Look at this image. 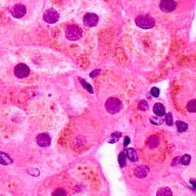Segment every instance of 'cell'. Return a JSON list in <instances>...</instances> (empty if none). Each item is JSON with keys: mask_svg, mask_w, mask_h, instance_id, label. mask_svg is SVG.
Masks as SVG:
<instances>
[{"mask_svg": "<svg viewBox=\"0 0 196 196\" xmlns=\"http://www.w3.org/2000/svg\"><path fill=\"white\" fill-rule=\"evenodd\" d=\"M138 27L143 29L152 28L155 25V20L149 15H139L135 19Z\"/></svg>", "mask_w": 196, "mask_h": 196, "instance_id": "obj_1", "label": "cell"}, {"mask_svg": "<svg viewBox=\"0 0 196 196\" xmlns=\"http://www.w3.org/2000/svg\"><path fill=\"white\" fill-rule=\"evenodd\" d=\"M105 108L108 113L115 114L119 113L122 109V103L118 98L110 97L106 101Z\"/></svg>", "mask_w": 196, "mask_h": 196, "instance_id": "obj_2", "label": "cell"}, {"mask_svg": "<svg viewBox=\"0 0 196 196\" xmlns=\"http://www.w3.org/2000/svg\"><path fill=\"white\" fill-rule=\"evenodd\" d=\"M65 36L67 39L70 41H77L82 36V31L77 25L70 24L66 28Z\"/></svg>", "mask_w": 196, "mask_h": 196, "instance_id": "obj_3", "label": "cell"}, {"mask_svg": "<svg viewBox=\"0 0 196 196\" xmlns=\"http://www.w3.org/2000/svg\"><path fill=\"white\" fill-rule=\"evenodd\" d=\"M43 18L47 23L54 24V23H56L59 19V14L55 9H49L44 12V15H43Z\"/></svg>", "mask_w": 196, "mask_h": 196, "instance_id": "obj_4", "label": "cell"}, {"mask_svg": "<svg viewBox=\"0 0 196 196\" xmlns=\"http://www.w3.org/2000/svg\"><path fill=\"white\" fill-rule=\"evenodd\" d=\"M11 14L12 16L15 18H21L25 15L26 8L22 4L14 5L10 10Z\"/></svg>", "mask_w": 196, "mask_h": 196, "instance_id": "obj_5", "label": "cell"}, {"mask_svg": "<svg viewBox=\"0 0 196 196\" xmlns=\"http://www.w3.org/2000/svg\"><path fill=\"white\" fill-rule=\"evenodd\" d=\"M29 67L24 64H18L15 66L14 73L15 75L18 78H24L29 74Z\"/></svg>", "mask_w": 196, "mask_h": 196, "instance_id": "obj_6", "label": "cell"}, {"mask_svg": "<svg viewBox=\"0 0 196 196\" xmlns=\"http://www.w3.org/2000/svg\"><path fill=\"white\" fill-rule=\"evenodd\" d=\"M98 18L97 15L96 14L93 13H88L87 15H84V23L86 26H88V27H94L97 24Z\"/></svg>", "mask_w": 196, "mask_h": 196, "instance_id": "obj_7", "label": "cell"}, {"mask_svg": "<svg viewBox=\"0 0 196 196\" xmlns=\"http://www.w3.org/2000/svg\"><path fill=\"white\" fill-rule=\"evenodd\" d=\"M36 142L39 146L47 147L51 144V137L47 133H40L37 136Z\"/></svg>", "mask_w": 196, "mask_h": 196, "instance_id": "obj_8", "label": "cell"}, {"mask_svg": "<svg viewBox=\"0 0 196 196\" xmlns=\"http://www.w3.org/2000/svg\"><path fill=\"white\" fill-rule=\"evenodd\" d=\"M159 7L163 12H170L175 9V3L172 0H163L159 4Z\"/></svg>", "mask_w": 196, "mask_h": 196, "instance_id": "obj_9", "label": "cell"}, {"mask_svg": "<svg viewBox=\"0 0 196 196\" xmlns=\"http://www.w3.org/2000/svg\"><path fill=\"white\" fill-rule=\"evenodd\" d=\"M149 172V168L145 165H141L137 167L135 170V175L138 178H144L148 175Z\"/></svg>", "mask_w": 196, "mask_h": 196, "instance_id": "obj_10", "label": "cell"}, {"mask_svg": "<svg viewBox=\"0 0 196 196\" xmlns=\"http://www.w3.org/2000/svg\"><path fill=\"white\" fill-rule=\"evenodd\" d=\"M12 163V159L10 156L6 153L0 152V164L3 165H11Z\"/></svg>", "mask_w": 196, "mask_h": 196, "instance_id": "obj_11", "label": "cell"}, {"mask_svg": "<svg viewBox=\"0 0 196 196\" xmlns=\"http://www.w3.org/2000/svg\"><path fill=\"white\" fill-rule=\"evenodd\" d=\"M153 112L157 115L158 116H162L165 114V110L164 106L160 103H156L153 107Z\"/></svg>", "mask_w": 196, "mask_h": 196, "instance_id": "obj_12", "label": "cell"}, {"mask_svg": "<svg viewBox=\"0 0 196 196\" xmlns=\"http://www.w3.org/2000/svg\"><path fill=\"white\" fill-rule=\"evenodd\" d=\"M156 196H172V192L168 187H162L158 190Z\"/></svg>", "mask_w": 196, "mask_h": 196, "instance_id": "obj_13", "label": "cell"}, {"mask_svg": "<svg viewBox=\"0 0 196 196\" xmlns=\"http://www.w3.org/2000/svg\"><path fill=\"white\" fill-rule=\"evenodd\" d=\"M146 145H148L149 148L150 149L156 148V147L159 145V139H158V138L156 137V136H151V137H149L147 139Z\"/></svg>", "mask_w": 196, "mask_h": 196, "instance_id": "obj_14", "label": "cell"}, {"mask_svg": "<svg viewBox=\"0 0 196 196\" xmlns=\"http://www.w3.org/2000/svg\"><path fill=\"white\" fill-rule=\"evenodd\" d=\"M126 156L130 161H132V162H135V161L137 160L138 159L136 151L135 149H128L126 150Z\"/></svg>", "mask_w": 196, "mask_h": 196, "instance_id": "obj_15", "label": "cell"}, {"mask_svg": "<svg viewBox=\"0 0 196 196\" xmlns=\"http://www.w3.org/2000/svg\"><path fill=\"white\" fill-rule=\"evenodd\" d=\"M120 137H121V133H119V132H116V133H113V134L110 136V139H109V142H110V143H114V142H116L118 140H119V139Z\"/></svg>", "mask_w": 196, "mask_h": 196, "instance_id": "obj_16", "label": "cell"}, {"mask_svg": "<svg viewBox=\"0 0 196 196\" xmlns=\"http://www.w3.org/2000/svg\"><path fill=\"white\" fill-rule=\"evenodd\" d=\"M176 126H177L178 130L180 132L185 131L188 128V125L185 123L182 122V121H177L176 122Z\"/></svg>", "mask_w": 196, "mask_h": 196, "instance_id": "obj_17", "label": "cell"}, {"mask_svg": "<svg viewBox=\"0 0 196 196\" xmlns=\"http://www.w3.org/2000/svg\"><path fill=\"white\" fill-rule=\"evenodd\" d=\"M187 108H188V110L189 112H195L196 110V101L195 100H192L189 101L188 104V106H187Z\"/></svg>", "mask_w": 196, "mask_h": 196, "instance_id": "obj_18", "label": "cell"}, {"mask_svg": "<svg viewBox=\"0 0 196 196\" xmlns=\"http://www.w3.org/2000/svg\"><path fill=\"white\" fill-rule=\"evenodd\" d=\"M138 107H139V110H142V111H145L149 109V104L145 100H142L138 104Z\"/></svg>", "mask_w": 196, "mask_h": 196, "instance_id": "obj_19", "label": "cell"}, {"mask_svg": "<svg viewBox=\"0 0 196 196\" xmlns=\"http://www.w3.org/2000/svg\"><path fill=\"white\" fill-rule=\"evenodd\" d=\"M180 160H181V162H182V164L187 165L190 163V161H191V156H190L189 155H184V156L181 158Z\"/></svg>", "mask_w": 196, "mask_h": 196, "instance_id": "obj_20", "label": "cell"}, {"mask_svg": "<svg viewBox=\"0 0 196 196\" xmlns=\"http://www.w3.org/2000/svg\"><path fill=\"white\" fill-rule=\"evenodd\" d=\"M119 163L121 167H123L126 164V156L124 153H120L119 155Z\"/></svg>", "mask_w": 196, "mask_h": 196, "instance_id": "obj_21", "label": "cell"}, {"mask_svg": "<svg viewBox=\"0 0 196 196\" xmlns=\"http://www.w3.org/2000/svg\"><path fill=\"white\" fill-rule=\"evenodd\" d=\"M151 122L153 123L156 124V125H159V124H161L163 122V118L162 116H154L151 119Z\"/></svg>", "mask_w": 196, "mask_h": 196, "instance_id": "obj_22", "label": "cell"}, {"mask_svg": "<svg viewBox=\"0 0 196 196\" xmlns=\"http://www.w3.org/2000/svg\"><path fill=\"white\" fill-rule=\"evenodd\" d=\"M66 193L64 191V190L61 189V188H58L56 189L53 193V196H65Z\"/></svg>", "mask_w": 196, "mask_h": 196, "instance_id": "obj_23", "label": "cell"}, {"mask_svg": "<svg viewBox=\"0 0 196 196\" xmlns=\"http://www.w3.org/2000/svg\"><path fill=\"white\" fill-rule=\"evenodd\" d=\"M165 120H166L167 125L172 126V115L171 113H168L165 116Z\"/></svg>", "mask_w": 196, "mask_h": 196, "instance_id": "obj_24", "label": "cell"}, {"mask_svg": "<svg viewBox=\"0 0 196 196\" xmlns=\"http://www.w3.org/2000/svg\"><path fill=\"white\" fill-rule=\"evenodd\" d=\"M81 83H82L83 85H84V87H85V88L87 89V90H88L90 93H93V89H92L91 86H90V84H88L87 83H86L83 79H81Z\"/></svg>", "mask_w": 196, "mask_h": 196, "instance_id": "obj_25", "label": "cell"}, {"mask_svg": "<svg viewBox=\"0 0 196 196\" xmlns=\"http://www.w3.org/2000/svg\"><path fill=\"white\" fill-rule=\"evenodd\" d=\"M151 93L152 95H153L154 96L157 97V96H159V90L157 88V87H153V88L151 89Z\"/></svg>", "mask_w": 196, "mask_h": 196, "instance_id": "obj_26", "label": "cell"}, {"mask_svg": "<svg viewBox=\"0 0 196 196\" xmlns=\"http://www.w3.org/2000/svg\"><path fill=\"white\" fill-rule=\"evenodd\" d=\"M99 72H100V70H93V72H91V73H90V76L91 77H95V76H96V75L99 74Z\"/></svg>", "mask_w": 196, "mask_h": 196, "instance_id": "obj_27", "label": "cell"}, {"mask_svg": "<svg viewBox=\"0 0 196 196\" xmlns=\"http://www.w3.org/2000/svg\"><path fill=\"white\" fill-rule=\"evenodd\" d=\"M130 138H129L128 136H126L125 139H124V145H125V146H126V145H128L129 143H130Z\"/></svg>", "mask_w": 196, "mask_h": 196, "instance_id": "obj_28", "label": "cell"}]
</instances>
